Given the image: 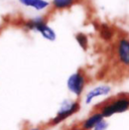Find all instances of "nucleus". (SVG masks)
I'll list each match as a JSON object with an SVG mask.
<instances>
[{"label":"nucleus","instance_id":"obj_6","mask_svg":"<svg viewBox=\"0 0 129 130\" xmlns=\"http://www.w3.org/2000/svg\"><path fill=\"white\" fill-rule=\"evenodd\" d=\"M117 59L122 66L129 68V39L122 38L117 45Z\"/></svg>","mask_w":129,"mask_h":130},{"label":"nucleus","instance_id":"obj_5","mask_svg":"<svg viewBox=\"0 0 129 130\" xmlns=\"http://www.w3.org/2000/svg\"><path fill=\"white\" fill-rule=\"evenodd\" d=\"M104 120L103 116L98 112H91L90 116H88L86 119L74 124L70 130H92L96 127L97 125Z\"/></svg>","mask_w":129,"mask_h":130},{"label":"nucleus","instance_id":"obj_12","mask_svg":"<svg viewBox=\"0 0 129 130\" xmlns=\"http://www.w3.org/2000/svg\"><path fill=\"white\" fill-rule=\"evenodd\" d=\"M105 127H106V123H105V121H104V120H102V121L97 125L94 129L95 130H105Z\"/></svg>","mask_w":129,"mask_h":130},{"label":"nucleus","instance_id":"obj_8","mask_svg":"<svg viewBox=\"0 0 129 130\" xmlns=\"http://www.w3.org/2000/svg\"><path fill=\"white\" fill-rule=\"evenodd\" d=\"M19 1L23 5L30 6V7H33L37 10H41V9L49 6V2L45 0H19Z\"/></svg>","mask_w":129,"mask_h":130},{"label":"nucleus","instance_id":"obj_11","mask_svg":"<svg viewBox=\"0 0 129 130\" xmlns=\"http://www.w3.org/2000/svg\"><path fill=\"white\" fill-rule=\"evenodd\" d=\"M101 34H102V36L104 37V38H110L111 36H112V31L107 27V26H103L102 27V29H101Z\"/></svg>","mask_w":129,"mask_h":130},{"label":"nucleus","instance_id":"obj_9","mask_svg":"<svg viewBox=\"0 0 129 130\" xmlns=\"http://www.w3.org/2000/svg\"><path fill=\"white\" fill-rule=\"evenodd\" d=\"M75 2V0H53V4L56 8L59 9H64L69 6H71L73 3Z\"/></svg>","mask_w":129,"mask_h":130},{"label":"nucleus","instance_id":"obj_7","mask_svg":"<svg viewBox=\"0 0 129 130\" xmlns=\"http://www.w3.org/2000/svg\"><path fill=\"white\" fill-rule=\"evenodd\" d=\"M110 91H111V88L109 86H99V87H96V88H94L93 90H91L87 94L86 103L89 104L90 102H92V100L94 98L102 96V95H107V94L110 93Z\"/></svg>","mask_w":129,"mask_h":130},{"label":"nucleus","instance_id":"obj_4","mask_svg":"<svg viewBox=\"0 0 129 130\" xmlns=\"http://www.w3.org/2000/svg\"><path fill=\"white\" fill-rule=\"evenodd\" d=\"M26 27L39 31L42 34V36L44 38H46L49 40L53 41V40L56 39V33H55V31L44 23V21H43V19L41 17H36L34 19H31L30 21H28L26 23Z\"/></svg>","mask_w":129,"mask_h":130},{"label":"nucleus","instance_id":"obj_10","mask_svg":"<svg viewBox=\"0 0 129 130\" xmlns=\"http://www.w3.org/2000/svg\"><path fill=\"white\" fill-rule=\"evenodd\" d=\"M76 39L78 41V43L80 44V46L83 48V50H87V46H88V38L85 34L83 33H79L77 36H76Z\"/></svg>","mask_w":129,"mask_h":130},{"label":"nucleus","instance_id":"obj_3","mask_svg":"<svg viewBox=\"0 0 129 130\" xmlns=\"http://www.w3.org/2000/svg\"><path fill=\"white\" fill-rule=\"evenodd\" d=\"M86 83H87V80H86L85 74L82 71H78L77 73L73 74L69 78L68 88L73 94H75L76 96H80L84 91Z\"/></svg>","mask_w":129,"mask_h":130},{"label":"nucleus","instance_id":"obj_13","mask_svg":"<svg viewBox=\"0 0 129 130\" xmlns=\"http://www.w3.org/2000/svg\"><path fill=\"white\" fill-rule=\"evenodd\" d=\"M26 130H44L43 126H39V127H32V128H28Z\"/></svg>","mask_w":129,"mask_h":130},{"label":"nucleus","instance_id":"obj_2","mask_svg":"<svg viewBox=\"0 0 129 130\" xmlns=\"http://www.w3.org/2000/svg\"><path fill=\"white\" fill-rule=\"evenodd\" d=\"M80 108H81V105H80L79 101H66L62 105V107H61L60 111L57 113V115L43 125L44 130L47 129L49 127L50 128L55 127L56 125L62 123L64 120L68 119L72 115L76 114L80 110Z\"/></svg>","mask_w":129,"mask_h":130},{"label":"nucleus","instance_id":"obj_14","mask_svg":"<svg viewBox=\"0 0 129 130\" xmlns=\"http://www.w3.org/2000/svg\"><path fill=\"white\" fill-rule=\"evenodd\" d=\"M67 130H70V129H67Z\"/></svg>","mask_w":129,"mask_h":130},{"label":"nucleus","instance_id":"obj_1","mask_svg":"<svg viewBox=\"0 0 129 130\" xmlns=\"http://www.w3.org/2000/svg\"><path fill=\"white\" fill-rule=\"evenodd\" d=\"M127 110H129V95H118L96 105L92 112H98L103 118H108L112 115L126 112Z\"/></svg>","mask_w":129,"mask_h":130}]
</instances>
